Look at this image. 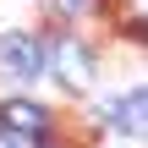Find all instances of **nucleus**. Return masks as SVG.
Listing matches in <instances>:
<instances>
[{
  "label": "nucleus",
  "mask_w": 148,
  "mask_h": 148,
  "mask_svg": "<svg viewBox=\"0 0 148 148\" xmlns=\"http://www.w3.org/2000/svg\"><path fill=\"white\" fill-rule=\"evenodd\" d=\"M0 66H5V77H38L44 66H55V49H44L38 33H5L0 38Z\"/></svg>",
  "instance_id": "obj_1"
},
{
  "label": "nucleus",
  "mask_w": 148,
  "mask_h": 148,
  "mask_svg": "<svg viewBox=\"0 0 148 148\" xmlns=\"http://www.w3.org/2000/svg\"><path fill=\"white\" fill-rule=\"evenodd\" d=\"M0 148H22V137L16 132H0Z\"/></svg>",
  "instance_id": "obj_6"
},
{
  "label": "nucleus",
  "mask_w": 148,
  "mask_h": 148,
  "mask_svg": "<svg viewBox=\"0 0 148 148\" xmlns=\"http://www.w3.org/2000/svg\"><path fill=\"white\" fill-rule=\"evenodd\" d=\"M0 121H5V132H16V137H44L49 110H44V104H27V99H5V104H0Z\"/></svg>",
  "instance_id": "obj_3"
},
{
  "label": "nucleus",
  "mask_w": 148,
  "mask_h": 148,
  "mask_svg": "<svg viewBox=\"0 0 148 148\" xmlns=\"http://www.w3.org/2000/svg\"><path fill=\"white\" fill-rule=\"evenodd\" d=\"M55 71H60V82L88 88V77H93V49H88L82 38H60V44H55Z\"/></svg>",
  "instance_id": "obj_2"
},
{
  "label": "nucleus",
  "mask_w": 148,
  "mask_h": 148,
  "mask_svg": "<svg viewBox=\"0 0 148 148\" xmlns=\"http://www.w3.org/2000/svg\"><path fill=\"white\" fill-rule=\"evenodd\" d=\"M55 5H60L66 16H77V11H93V0H55Z\"/></svg>",
  "instance_id": "obj_5"
},
{
  "label": "nucleus",
  "mask_w": 148,
  "mask_h": 148,
  "mask_svg": "<svg viewBox=\"0 0 148 148\" xmlns=\"http://www.w3.org/2000/svg\"><path fill=\"white\" fill-rule=\"evenodd\" d=\"M110 126L121 137H148V93H126L110 104Z\"/></svg>",
  "instance_id": "obj_4"
}]
</instances>
